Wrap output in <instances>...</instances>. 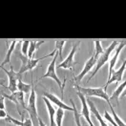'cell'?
Listing matches in <instances>:
<instances>
[{
	"label": "cell",
	"mask_w": 126,
	"mask_h": 126,
	"mask_svg": "<svg viewBox=\"0 0 126 126\" xmlns=\"http://www.w3.org/2000/svg\"><path fill=\"white\" fill-rule=\"evenodd\" d=\"M32 90L31 94L29 96V102H28V107L26 110L28 111L29 116L31 118L32 121L34 126L39 125V119H38V114L36 110V94L34 90V84H33V79H32Z\"/></svg>",
	"instance_id": "2"
},
{
	"label": "cell",
	"mask_w": 126,
	"mask_h": 126,
	"mask_svg": "<svg viewBox=\"0 0 126 126\" xmlns=\"http://www.w3.org/2000/svg\"><path fill=\"white\" fill-rule=\"evenodd\" d=\"M42 99H43V101L46 104L47 110H48V112H49L50 124H51V126H56V123H55V114H56V111H55V108L51 105V101L48 99L46 96H42Z\"/></svg>",
	"instance_id": "14"
},
{
	"label": "cell",
	"mask_w": 126,
	"mask_h": 126,
	"mask_svg": "<svg viewBox=\"0 0 126 126\" xmlns=\"http://www.w3.org/2000/svg\"><path fill=\"white\" fill-rule=\"evenodd\" d=\"M16 42H17V40H13V42H12V44H11V46L9 47L8 49V52H7V54L5 55V59H4V61L1 63V69L2 68H4V66L6 65V64H11V58H12V54H13V52H14V50H15V47H16Z\"/></svg>",
	"instance_id": "17"
},
{
	"label": "cell",
	"mask_w": 126,
	"mask_h": 126,
	"mask_svg": "<svg viewBox=\"0 0 126 126\" xmlns=\"http://www.w3.org/2000/svg\"><path fill=\"white\" fill-rule=\"evenodd\" d=\"M30 43H31V40H23L21 52H22V55H25V56H28L29 49H30Z\"/></svg>",
	"instance_id": "25"
},
{
	"label": "cell",
	"mask_w": 126,
	"mask_h": 126,
	"mask_svg": "<svg viewBox=\"0 0 126 126\" xmlns=\"http://www.w3.org/2000/svg\"><path fill=\"white\" fill-rule=\"evenodd\" d=\"M55 53H56V49L54 50V52L53 53H51V54H49V55H44L43 57H40V58H36V59H33V58H29L28 56H25L23 55L22 54L21 55H17V56L19 57V59L21 60V67H20V70L17 72L20 76H22V74L24 73H26V72L30 71L32 72V70L33 69V68H35L36 66H37V64L39 62L40 60H42V59H45V58H47V57H50V56H52V55H55Z\"/></svg>",
	"instance_id": "1"
},
{
	"label": "cell",
	"mask_w": 126,
	"mask_h": 126,
	"mask_svg": "<svg viewBox=\"0 0 126 126\" xmlns=\"http://www.w3.org/2000/svg\"><path fill=\"white\" fill-rule=\"evenodd\" d=\"M4 96L1 95L0 97V110H5V105H4Z\"/></svg>",
	"instance_id": "29"
},
{
	"label": "cell",
	"mask_w": 126,
	"mask_h": 126,
	"mask_svg": "<svg viewBox=\"0 0 126 126\" xmlns=\"http://www.w3.org/2000/svg\"><path fill=\"white\" fill-rule=\"evenodd\" d=\"M58 51L56 50V53H55V55H54V58H53V60L51 61V63L49 64V66H48V69L46 73H45V75H43L41 78H40L38 80L40 79H45V78H49V79H54L55 82L58 84V86L60 88V91H61V95L63 96V94H64V88H63V84L61 83V81L59 80L58 79V77H57V75H56V73H55V69H56V66H55V62H56V58L58 57Z\"/></svg>",
	"instance_id": "5"
},
{
	"label": "cell",
	"mask_w": 126,
	"mask_h": 126,
	"mask_svg": "<svg viewBox=\"0 0 126 126\" xmlns=\"http://www.w3.org/2000/svg\"><path fill=\"white\" fill-rule=\"evenodd\" d=\"M97 59H98V58H96V57L94 55V54H93L92 56H91V57H90V58L86 61L85 65H84V68L82 69V71L80 72V74H79V76L75 77V84H78V85H79V83L82 80V79L86 76L89 72L91 71V69L94 67L95 64H96Z\"/></svg>",
	"instance_id": "9"
},
{
	"label": "cell",
	"mask_w": 126,
	"mask_h": 126,
	"mask_svg": "<svg viewBox=\"0 0 126 126\" xmlns=\"http://www.w3.org/2000/svg\"><path fill=\"white\" fill-rule=\"evenodd\" d=\"M38 119H39V126H46V124H45V123L42 121V119H41V118H39Z\"/></svg>",
	"instance_id": "31"
},
{
	"label": "cell",
	"mask_w": 126,
	"mask_h": 126,
	"mask_svg": "<svg viewBox=\"0 0 126 126\" xmlns=\"http://www.w3.org/2000/svg\"><path fill=\"white\" fill-rule=\"evenodd\" d=\"M66 40H63V39H58V40H55V49L58 51V54H59V57L62 58V50L64 45L66 44Z\"/></svg>",
	"instance_id": "23"
},
{
	"label": "cell",
	"mask_w": 126,
	"mask_h": 126,
	"mask_svg": "<svg viewBox=\"0 0 126 126\" xmlns=\"http://www.w3.org/2000/svg\"><path fill=\"white\" fill-rule=\"evenodd\" d=\"M43 96H46L51 102H53L54 104H55L58 108H61L63 110L74 112V107H73V106L71 107V106H69V105H66L61 99H59V98H58L56 95H55V94H51V93H48V92H44V93H43Z\"/></svg>",
	"instance_id": "13"
},
{
	"label": "cell",
	"mask_w": 126,
	"mask_h": 126,
	"mask_svg": "<svg viewBox=\"0 0 126 126\" xmlns=\"http://www.w3.org/2000/svg\"><path fill=\"white\" fill-rule=\"evenodd\" d=\"M104 118H105V119H107L109 122H111L114 126H118V124L115 122L114 118H112V117L110 116V114L108 113V111H105V112H104Z\"/></svg>",
	"instance_id": "27"
},
{
	"label": "cell",
	"mask_w": 126,
	"mask_h": 126,
	"mask_svg": "<svg viewBox=\"0 0 126 126\" xmlns=\"http://www.w3.org/2000/svg\"><path fill=\"white\" fill-rule=\"evenodd\" d=\"M77 94H78V95H79V99H80V101H81V104H82V108H81V111H80V112H81L80 115L86 119V121L89 123V125L94 126V124H93V122H92V120H91V117H90V109H89V106H88V103H87V98L83 95V94H81L80 92H78Z\"/></svg>",
	"instance_id": "11"
},
{
	"label": "cell",
	"mask_w": 126,
	"mask_h": 126,
	"mask_svg": "<svg viewBox=\"0 0 126 126\" xmlns=\"http://www.w3.org/2000/svg\"><path fill=\"white\" fill-rule=\"evenodd\" d=\"M126 95V88H125V90H124V91H123V93H122V94H121V97H124V96H125Z\"/></svg>",
	"instance_id": "32"
},
{
	"label": "cell",
	"mask_w": 126,
	"mask_h": 126,
	"mask_svg": "<svg viewBox=\"0 0 126 126\" xmlns=\"http://www.w3.org/2000/svg\"><path fill=\"white\" fill-rule=\"evenodd\" d=\"M125 68H126V59L123 61V63L121 64V66L118 68L117 71H113L111 79L107 81L106 85L104 86V90H105V91L107 90L108 85H110L112 82L118 83V82H120V81H121V79H122V76H123V73H124V71H125Z\"/></svg>",
	"instance_id": "12"
},
{
	"label": "cell",
	"mask_w": 126,
	"mask_h": 126,
	"mask_svg": "<svg viewBox=\"0 0 126 126\" xmlns=\"http://www.w3.org/2000/svg\"><path fill=\"white\" fill-rule=\"evenodd\" d=\"M87 103H88V106H89V108H90V111L94 114V117L96 118V119L99 121L100 126H109L106 122H105V121H104V119H103V118L101 117V115L99 114L98 110L96 109V107H95L94 103L93 102L92 100H90V99H87Z\"/></svg>",
	"instance_id": "15"
},
{
	"label": "cell",
	"mask_w": 126,
	"mask_h": 126,
	"mask_svg": "<svg viewBox=\"0 0 126 126\" xmlns=\"http://www.w3.org/2000/svg\"><path fill=\"white\" fill-rule=\"evenodd\" d=\"M24 94H25L24 93L19 92V91H17V92H16V93H14V94H5L3 92V90L1 89V95H3L5 98H8L9 100L13 101V102L16 104L17 112H18V114L20 116H23L22 110L20 109V106L22 107V109H24V110H26V108H27L26 105H25V101H24Z\"/></svg>",
	"instance_id": "6"
},
{
	"label": "cell",
	"mask_w": 126,
	"mask_h": 126,
	"mask_svg": "<svg viewBox=\"0 0 126 126\" xmlns=\"http://www.w3.org/2000/svg\"><path fill=\"white\" fill-rule=\"evenodd\" d=\"M70 101H71V103L73 104V107H74V117H75V120H76V124H77V126H82V124H81V121H80V118H81V115H80V113H79V111H78V109H77V107H76V104L74 103V101H73V99H70Z\"/></svg>",
	"instance_id": "21"
},
{
	"label": "cell",
	"mask_w": 126,
	"mask_h": 126,
	"mask_svg": "<svg viewBox=\"0 0 126 126\" xmlns=\"http://www.w3.org/2000/svg\"><path fill=\"white\" fill-rule=\"evenodd\" d=\"M17 89L19 92H22L24 94H27L32 90V84H26L22 81V79L18 80V83H17Z\"/></svg>",
	"instance_id": "19"
},
{
	"label": "cell",
	"mask_w": 126,
	"mask_h": 126,
	"mask_svg": "<svg viewBox=\"0 0 126 126\" xmlns=\"http://www.w3.org/2000/svg\"><path fill=\"white\" fill-rule=\"evenodd\" d=\"M125 88H126V79L125 80L119 85V86L115 90V92L112 94V96H110V99H115L116 101H117V103L118 104V97H119V95L123 93V91L125 90Z\"/></svg>",
	"instance_id": "18"
},
{
	"label": "cell",
	"mask_w": 126,
	"mask_h": 126,
	"mask_svg": "<svg viewBox=\"0 0 126 126\" xmlns=\"http://www.w3.org/2000/svg\"><path fill=\"white\" fill-rule=\"evenodd\" d=\"M23 122H24L23 126H34L33 125V123H32V121L31 118H25V119L23 120Z\"/></svg>",
	"instance_id": "28"
},
{
	"label": "cell",
	"mask_w": 126,
	"mask_h": 126,
	"mask_svg": "<svg viewBox=\"0 0 126 126\" xmlns=\"http://www.w3.org/2000/svg\"><path fill=\"white\" fill-rule=\"evenodd\" d=\"M94 55L96 57V58H98L100 55L103 54V52H104V49L102 48L101 46V43H100V40H94Z\"/></svg>",
	"instance_id": "20"
},
{
	"label": "cell",
	"mask_w": 126,
	"mask_h": 126,
	"mask_svg": "<svg viewBox=\"0 0 126 126\" xmlns=\"http://www.w3.org/2000/svg\"><path fill=\"white\" fill-rule=\"evenodd\" d=\"M75 87L78 89V92H80L85 97L89 96H95V97H99L101 99H104L109 105H111L110 102V96L106 93V91L104 90L102 87H98V88H85V87H81L75 84Z\"/></svg>",
	"instance_id": "3"
},
{
	"label": "cell",
	"mask_w": 126,
	"mask_h": 126,
	"mask_svg": "<svg viewBox=\"0 0 126 126\" xmlns=\"http://www.w3.org/2000/svg\"><path fill=\"white\" fill-rule=\"evenodd\" d=\"M2 70L5 71V73L7 74V76H8V78H9V85L7 87H5V88L9 89L12 94L17 92V91H18V89H17V83H18V80H19V79H22V77H21L18 73H16V72L14 71L13 65H11L10 71L6 70L5 68H2Z\"/></svg>",
	"instance_id": "7"
},
{
	"label": "cell",
	"mask_w": 126,
	"mask_h": 126,
	"mask_svg": "<svg viewBox=\"0 0 126 126\" xmlns=\"http://www.w3.org/2000/svg\"><path fill=\"white\" fill-rule=\"evenodd\" d=\"M79 44H80V42H77L76 44H73V47H72V50H71V52H70V54L68 55V56L66 57L65 60H63L62 62L57 66V68L69 69V70L73 71L74 66L77 64V62L74 61V57H75V55H76V53H77V51H78V48H79Z\"/></svg>",
	"instance_id": "8"
},
{
	"label": "cell",
	"mask_w": 126,
	"mask_h": 126,
	"mask_svg": "<svg viewBox=\"0 0 126 126\" xmlns=\"http://www.w3.org/2000/svg\"><path fill=\"white\" fill-rule=\"evenodd\" d=\"M7 113L5 112V110H0V118H7Z\"/></svg>",
	"instance_id": "30"
},
{
	"label": "cell",
	"mask_w": 126,
	"mask_h": 126,
	"mask_svg": "<svg viewBox=\"0 0 126 126\" xmlns=\"http://www.w3.org/2000/svg\"><path fill=\"white\" fill-rule=\"evenodd\" d=\"M45 43V40H31L30 43V49H29V53H28V57L29 58H32V56L34 55V53L37 51V49L43 44Z\"/></svg>",
	"instance_id": "16"
},
{
	"label": "cell",
	"mask_w": 126,
	"mask_h": 126,
	"mask_svg": "<svg viewBox=\"0 0 126 126\" xmlns=\"http://www.w3.org/2000/svg\"><path fill=\"white\" fill-rule=\"evenodd\" d=\"M111 108V111H112V115H113V118H114V120H115V122L118 124V126H126V123H124L122 120H121V118L118 117V115L116 114V112L114 110V107L112 106V104L109 105Z\"/></svg>",
	"instance_id": "24"
},
{
	"label": "cell",
	"mask_w": 126,
	"mask_h": 126,
	"mask_svg": "<svg viewBox=\"0 0 126 126\" xmlns=\"http://www.w3.org/2000/svg\"><path fill=\"white\" fill-rule=\"evenodd\" d=\"M5 120L8 121V122H11V123H14L15 126H23V124H24L23 120H17L16 118H12V117L9 116V115L7 116V118H5Z\"/></svg>",
	"instance_id": "26"
},
{
	"label": "cell",
	"mask_w": 126,
	"mask_h": 126,
	"mask_svg": "<svg viewBox=\"0 0 126 126\" xmlns=\"http://www.w3.org/2000/svg\"><path fill=\"white\" fill-rule=\"evenodd\" d=\"M118 43H119L118 41H117V40H114L109 47H107L106 49H104V52H103L102 55L98 57L97 62H96V66H95V69H94V72L92 73L91 77L88 79V81H89V80H91V79L94 78V76L96 75V73H97V72L101 69V67H102V66H104V64H105V63L108 62V60H109V58H110L112 52H113V51L116 49V47L118 45Z\"/></svg>",
	"instance_id": "4"
},
{
	"label": "cell",
	"mask_w": 126,
	"mask_h": 126,
	"mask_svg": "<svg viewBox=\"0 0 126 126\" xmlns=\"http://www.w3.org/2000/svg\"><path fill=\"white\" fill-rule=\"evenodd\" d=\"M125 46H126V40L119 42L118 45V48H117L116 51H115V55L111 57L110 61H109V74H108V79H107V81L111 79V77H112V73H113V70H114V67H115L116 64H117V61H118V56H119V54H120L121 50L125 47Z\"/></svg>",
	"instance_id": "10"
},
{
	"label": "cell",
	"mask_w": 126,
	"mask_h": 126,
	"mask_svg": "<svg viewBox=\"0 0 126 126\" xmlns=\"http://www.w3.org/2000/svg\"><path fill=\"white\" fill-rule=\"evenodd\" d=\"M64 111L65 110H63L61 108H58L56 110V114H55V123H56V126H62Z\"/></svg>",
	"instance_id": "22"
}]
</instances>
